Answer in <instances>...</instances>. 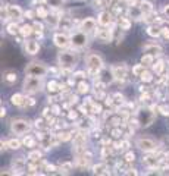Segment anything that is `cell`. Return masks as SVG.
Listing matches in <instances>:
<instances>
[{"mask_svg": "<svg viewBox=\"0 0 169 176\" xmlns=\"http://www.w3.org/2000/svg\"><path fill=\"white\" fill-rule=\"evenodd\" d=\"M59 66L63 72H71L75 69L78 63V56L75 52H71V50H65V52L59 53Z\"/></svg>", "mask_w": 169, "mask_h": 176, "instance_id": "1", "label": "cell"}, {"mask_svg": "<svg viewBox=\"0 0 169 176\" xmlns=\"http://www.w3.org/2000/svg\"><path fill=\"white\" fill-rule=\"evenodd\" d=\"M85 65H87V73L91 76H97L105 69V62L97 53H88L85 56Z\"/></svg>", "mask_w": 169, "mask_h": 176, "instance_id": "2", "label": "cell"}, {"mask_svg": "<svg viewBox=\"0 0 169 176\" xmlns=\"http://www.w3.org/2000/svg\"><path fill=\"white\" fill-rule=\"evenodd\" d=\"M44 82H43V76H31L27 75L24 79V91L27 94H35L38 91L43 90Z\"/></svg>", "mask_w": 169, "mask_h": 176, "instance_id": "3", "label": "cell"}, {"mask_svg": "<svg viewBox=\"0 0 169 176\" xmlns=\"http://www.w3.org/2000/svg\"><path fill=\"white\" fill-rule=\"evenodd\" d=\"M156 112L153 107H143L137 112V119H138V123H140L141 128H147L150 125L155 122L156 119Z\"/></svg>", "mask_w": 169, "mask_h": 176, "instance_id": "4", "label": "cell"}, {"mask_svg": "<svg viewBox=\"0 0 169 176\" xmlns=\"http://www.w3.org/2000/svg\"><path fill=\"white\" fill-rule=\"evenodd\" d=\"M31 128H33V123L22 118L13 119L10 122V132L13 135H27L31 131Z\"/></svg>", "mask_w": 169, "mask_h": 176, "instance_id": "5", "label": "cell"}, {"mask_svg": "<svg viewBox=\"0 0 169 176\" xmlns=\"http://www.w3.org/2000/svg\"><path fill=\"white\" fill-rule=\"evenodd\" d=\"M49 73V68L43 62H31L25 68V75L31 76H44Z\"/></svg>", "mask_w": 169, "mask_h": 176, "instance_id": "6", "label": "cell"}, {"mask_svg": "<svg viewBox=\"0 0 169 176\" xmlns=\"http://www.w3.org/2000/svg\"><path fill=\"white\" fill-rule=\"evenodd\" d=\"M135 147L138 150H141L143 153H155L159 145H157V143L155 139L149 138V137H140L135 141Z\"/></svg>", "mask_w": 169, "mask_h": 176, "instance_id": "7", "label": "cell"}, {"mask_svg": "<svg viewBox=\"0 0 169 176\" xmlns=\"http://www.w3.org/2000/svg\"><path fill=\"white\" fill-rule=\"evenodd\" d=\"M87 44H88L87 33H84L82 29L71 34V46H74V48H82Z\"/></svg>", "mask_w": 169, "mask_h": 176, "instance_id": "8", "label": "cell"}, {"mask_svg": "<svg viewBox=\"0 0 169 176\" xmlns=\"http://www.w3.org/2000/svg\"><path fill=\"white\" fill-rule=\"evenodd\" d=\"M96 34V38H99L101 43H110L113 37H115V29H110L109 27H101L99 25L97 29L94 31Z\"/></svg>", "mask_w": 169, "mask_h": 176, "instance_id": "9", "label": "cell"}, {"mask_svg": "<svg viewBox=\"0 0 169 176\" xmlns=\"http://www.w3.org/2000/svg\"><path fill=\"white\" fill-rule=\"evenodd\" d=\"M112 73H113V78L116 81L124 82L126 79V75H128V66L125 63H115L113 66L110 68Z\"/></svg>", "mask_w": 169, "mask_h": 176, "instance_id": "10", "label": "cell"}, {"mask_svg": "<svg viewBox=\"0 0 169 176\" xmlns=\"http://www.w3.org/2000/svg\"><path fill=\"white\" fill-rule=\"evenodd\" d=\"M53 43L60 50H65L71 46V35H68L65 33H56L53 35Z\"/></svg>", "mask_w": 169, "mask_h": 176, "instance_id": "11", "label": "cell"}, {"mask_svg": "<svg viewBox=\"0 0 169 176\" xmlns=\"http://www.w3.org/2000/svg\"><path fill=\"white\" fill-rule=\"evenodd\" d=\"M97 27H99L97 19L91 18V16H88V18H85V19H82L81 24H79V29H82L84 33H87V34L94 33V31L97 29Z\"/></svg>", "mask_w": 169, "mask_h": 176, "instance_id": "12", "label": "cell"}, {"mask_svg": "<svg viewBox=\"0 0 169 176\" xmlns=\"http://www.w3.org/2000/svg\"><path fill=\"white\" fill-rule=\"evenodd\" d=\"M6 9H8V15H9V18L15 22H18L22 19V16H25V12L21 9L18 5H9L6 6Z\"/></svg>", "mask_w": 169, "mask_h": 176, "instance_id": "13", "label": "cell"}, {"mask_svg": "<svg viewBox=\"0 0 169 176\" xmlns=\"http://www.w3.org/2000/svg\"><path fill=\"white\" fill-rule=\"evenodd\" d=\"M113 18H115V15L112 13V12H109V10H101L100 13H99V16H97V22L101 27H110L113 24Z\"/></svg>", "mask_w": 169, "mask_h": 176, "instance_id": "14", "label": "cell"}, {"mask_svg": "<svg viewBox=\"0 0 169 176\" xmlns=\"http://www.w3.org/2000/svg\"><path fill=\"white\" fill-rule=\"evenodd\" d=\"M24 50H25V53H27V54H29V56H35V54L40 52V44H38V41H37V40H33V38L25 40Z\"/></svg>", "mask_w": 169, "mask_h": 176, "instance_id": "15", "label": "cell"}, {"mask_svg": "<svg viewBox=\"0 0 169 176\" xmlns=\"http://www.w3.org/2000/svg\"><path fill=\"white\" fill-rule=\"evenodd\" d=\"M12 169H13V175L16 173H22L21 170H25L27 169V162H25L24 157H16L12 160Z\"/></svg>", "mask_w": 169, "mask_h": 176, "instance_id": "16", "label": "cell"}, {"mask_svg": "<svg viewBox=\"0 0 169 176\" xmlns=\"http://www.w3.org/2000/svg\"><path fill=\"white\" fill-rule=\"evenodd\" d=\"M18 79V75H16V72L12 71V69H8V71L3 72V82H5L6 85H13L15 82Z\"/></svg>", "mask_w": 169, "mask_h": 176, "instance_id": "17", "label": "cell"}, {"mask_svg": "<svg viewBox=\"0 0 169 176\" xmlns=\"http://www.w3.org/2000/svg\"><path fill=\"white\" fill-rule=\"evenodd\" d=\"M138 9L141 10V13L147 16V15L153 13V3L149 2V0H141L140 3H138Z\"/></svg>", "mask_w": 169, "mask_h": 176, "instance_id": "18", "label": "cell"}, {"mask_svg": "<svg viewBox=\"0 0 169 176\" xmlns=\"http://www.w3.org/2000/svg\"><path fill=\"white\" fill-rule=\"evenodd\" d=\"M146 33L153 38L162 37V28H160L157 24H149V27H147V29H146Z\"/></svg>", "mask_w": 169, "mask_h": 176, "instance_id": "19", "label": "cell"}, {"mask_svg": "<svg viewBox=\"0 0 169 176\" xmlns=\"http://www.w3.org/2000/svg\"><path fill=\"white\" fill-rule=\"evenodd\" d=\"M143 52L144 53H150V54H155V56H162V47L157 46V44H146L144 47H143Z\"/></svg>", "mask_w": 169, "mask_h": 176, "instance_id": "20", "label": "cell"}, {"mask_svg": "<svg viewBox=\"0 0 169 176\" xmlns=\"http://www.w3.org/2000/svg\"><path fill=\"white\" fill-rule=\"evenodd\" d=\"M25 97L24 94H21V93H16V94H13L12 97H10V103H12V106H15V107H21L22 109V106H24L25 103Z\"/></svg>", "mask_w": 169, "mask_h": 176, "instance_id": "21", "label": "cell"}, {"mask_svg": "<svg viewBox=\"0 0 169 176\" xmlns=\"http://www.w3.org/2000/svg\"><path fill=\"white\" fill-rule=\"evenodd\" d=\"M131 19L128 16H118V28L122 29V31H128L131 28Z\"/></svg>", "mask_w": 169, "mask_h": 176, "instance_id": "22", "label": "cell"}, {"mask_svg": "<svg viewBox=\"0 0 169 176\" xmlns=\"http://www.w3.org/2000/svg\"><path fill=\"white\" fill-rule=\"evenodd\" d=\"M93 173L96 175H110V169L106 163H100V164H96L93 167Z\"/></svg>", "mask_w": 169, "mask_h": 176, "instance_id": "23", "label": "cell"}, {"mask_svg": "<svg viewBox=\"0 0 169 176\" xmlns=\"http://www.w3.org/2000/svg\"><path fill=\"white\" fill-rule=\"evenodd\" d=\"M91 91V85L85 81H79L77 84V93L78 94H88Z\"/></svg>", "mask_w": 169, "mask_h": 176, "instance_id": "24", "label": "cell"}, {"mask_svg": "<svg viewBox=\"0 0 169 176\" xmlns=\"http://www.w3.org/2000/svg\"><path fill=\"white\" fill-rule=\"evenodd\" d=\"M22 144H24L27 148H34V147H37V138L33 137V135H24Z\"/></svg>", "mask_w": 169, "mask_h": 176, "instance_id": "25", "label": "cell"}, {"mask_svg": "<svg viewBox=\"0 0 169 176\" xmlns=\"http://www.w3.org/2000/svg\"><path fill=\"white\" fill-rule=\"evenodd\" d=\"M155 60H156V56H155V54H150V53H144V54H143V57H141V63H143L146 68H147V66H153Z\"/></svg>", "mask_w": 169, "mask_h": 176, "instance_id": "26", "label": "cell"}, {"mask_svg": "<svg viewBox=\"0 0 169 176\" xmlns=\"http://www.w3.org/2000/svg\"><path fill=\"white\" fill-rule=\"evenodd\" d=\"M19 34L24 38L31 37V35L34 34V27H33V25H28V24L22 25V27H19Z\"/></svg>", "mask_w": 169, "mask_h": 176, "instance_id": "27", "label": "cell"}, {"mask_svg": "<svg viewBox=\"0 0 169 176\" xmlns=\"http://www.w3.org/2000/svg\"><path fill=\"white\" fill-rule=\"evenodd\" d=\"M6 33L9 34V35H18L19 34V25H18V22H10V24L6 25Z\"/></svg>", "mask_w": 169, "mask_h": 176, "instance_id": "28", "label": "cell"}, {"mask_svg": "<svg viewBox=\"0 0 169 176\" xmlns=\"http://www.w3.org/2000/svg\"><path fill=\"white\" fill-rule=\"evenodd\" d=\"M41 157H43V151L41 150H31V151L28 153V158L29 162H38V160H41Z\"/></svg>", "mask_w": 169, "mask_h": 176, "instance_id": "29", "label": "cell"}, {"mask_svg": "<svg viewBox=\"0 0 169 176\" xmlns=\"http://www.w3.org/2000/svg\"><path fill=\"white\" fill-rule=\"evenodd\" d=\"M153 72H155L156 75H162V73H163V71H165V62L163 60H156L155 63H153Z\"/></svg>", "mask_w": 169, "mask_h": 176, "instance_id": "30", "label": "cell"}, {"mask_svg": "<svg viewBox=\"0 0 169 176\" xmlns=\"http://www.w3.org/2000/svg\"><path fill=\"white\" fill-rule=\"evenodd\" d=\"M46 88H47V91L50 93V94H56V93L60 91V84L56 82V81H50V82H47Z\"/></svg>", "mask_w": 169, "mask_h": 176, "instance_id": "31", "label": "cell"}, {"mask_svg": "<svg viewBox=\"0 0 169 176\" xmlns=\"http://www.w3.org/2000/svg\"><path fill=\"white\" fill-rule=\"evenodd\" d=\"M8 144H9V150H19L24 144H22V141H21L19 138H12L8 141Z\"/></svg>", "mask_w": 169, "mask_h": 176, "instance_id": "32", "label": "cell"}, {"mask_svg": "<svg viewBox=\"0 0 169 176\" xmlns=\"http://www.w3.org/2000/svg\"><path fill=\"white\" fill-rule=\"evenodd\" d=\"M153 75H155V72H150V71H147V69H146V71L140 75V79L143 82H146V84H149V82L153 81Z\"/></svg>", "mask_w": 169, "mask_h": 176, "instance_id": "33", "label": "cell"}, {"mask_svg": "<svg viewBox=\"0 0 169 176\" xmlns=\"http://www.w3.org/2000/svg\"><path fill=\"white\" fill-rule=\"evenodd\" d=\"M90 112H91L93 114H101V112H103V107H101V104L99 103V101H93V104L90 106Z\"/></svg>", "mask_w": 169, "mask_h": 176, "instance_id": "34", "label": "cell"}, {"mask_svg": "<svg viewBox=\"0 0 169 176\" xmlns=\"http://www.w3.org/2000/svg\"><path fill=\"white\" fill-rule=\"evenodd\" d=\"M35 13H37V16H38V18H41V19H47V16L50 15V13H49V10L44 8V5L38 6V8L35 9Z\"/></svg>", "mask_w": 169, "mask_h": 176, "instance_id": "35", "label": "cell"}, {"mask_svg": "<svg viewBox=\"0 0 169 176\" xmlns=\"http://www.w3.org/2000/svg\"><path fill=\"white\" fill-rule=\"evenodd\" d=\"M146 71V66L143 65V63H138V65H135V66H132V75L134 76H140L143 72Z\"/></svg>", "mask_w": 169, "mask_h": 176, "instance_id": "36", "label": "cell"}, {"mask_svg": "<svg viewBox=\"0 0 169 176\" xmlns=\"http://www.w3.org/2000/svg\"><path fill=\"white\" fill-rule=\"evenodd\" d=\"M33 106H35V98L29 94V95H27V98H25V103H24V106H22V109H28V107H33Z\"/></svg>", "mask_w": 169, "mask_h": 176, "instance_id": "37", "label": "cell"}, {"mask_svg": "<svg viewBox=\"0 0 169 176\" xmlns=\"http://www.w3.org/2000/svg\"><path fill=\"white\" fill-rule=\"evenodd\" d=\"M72 167H74V164L71 162H63L60 164V167H59V170L63 172V173H68L69 170H72Z\"/></svg>", "mask_w": 169, "mask_h": 176, "instance_id": "38", "label": "cell"}, {"mask_svg": "<svg viewBox=\"0 0 169 176\" xmlns=\"http://www.w3.org/2000/svg\"><path fill=\"white\" fill-rule=\"evenodd\" d=\"M110 135L112 137H113V138H121L122 135H124V132H122L121 131V126H113V128H112V131H110Z\"/></svg>", "mask_w": 169, "mask_h": 176, "instance_id": "39", "label": "cell"}, {"mask_svg": "<svg viewBox=\"0 0 169 176\" xmlns=\"http://www.w3.org/2000/svg\"><path fill=\"white\" fill-rule=\"evenodd\" d=\"M156 110L159 112L162 116H169V107L165 104H159L157 107H156Z\"/></svg>", "mask_w": 169, "mask_h": 176, "instance_id": "40", "label": "cell"}, {"mask_svg": "<svg viewBox=\"0 0 169 176\" xmlns=\"http://www.w3.org/2000/svg\"><path fill=\"white\" fill-rule=\"evenodd\" d=\"M113 97V103H116V104H125V100H124V95L119 94V93H116V94L112 95Z\"/></svg>", "mask_w": 169, "mask_h": 176, "instance_id": "41", "label": "cell"}, {"mask_svg": "<svg viewBox=\"0 0 169 176\" xmlns=\"http://www.w3.org/2000/svg\"><path fill=\"white\" fill-rule=\"evenodd\" d=\"M124 160H125L126 163H132L135 160V154L132 151H130V150H128V151L125 153V156H124Z\"/></svg>", "mask_w": 169, "mask_h": 176, "instance_id": "42", "label": "cell"}, {"mask_svg": "<svg viewBox=\"0 0 169 176\" xmlns=\"http://www.w3.org/2000/svg\"><path fill=\"white\" fill-rule=\"evenodd\" d=\"M50 112H52L54 116H59V114H60V112H62V109H60L58 104H52V106H50Z\"/></svg>", "mask_w": 169, "mask_h": 176, "instance_id": "43", "label": "cell"}, {"mask_svg": "<svg viewBox=\"0 0 169 176\" xmlns=\"http://www.w3.org/2000/svg\"><path fill=\"white\" fill-rule=\"evenodd\" d=\"M68 118H69L71 120H75V122H77V119H78V112H77V110H69V112H68Z\"/></svg>", "mask_w": 169, "mask_h": 176, "instance_id": "44", "label": "cell"}, {"mask_svg": "<svg viewBox=\"0 0 169 176\" xmlns=\"http://www.w3.org/2000/svg\"><path fill=\"white\" fill-rule=\"evenodd\" d=\"M160 28H162V38L169 41V28L168 27H160Z\"/></svg>", "mask_w": 169, "mask_h": 176, "instance_id": "45", "label": "cell"}, {"mask_svg": "<svg viewBox=\"0 0 169 176\" xmlns=\"http://www.w3.org/2000/svg\"><path fill=\"white\" fill-rule=\"evenodd\" d=\"M124 2H125V5L128 6V8H135V6L140 3L138 0H124Z\"/></svg>", "mask_w": 169, "mask_h": 176, "instance_id": "46", "label": "cell"}, {"mask_svg": "<svg viewBox=\"0 0 169 176\" xmlns=\"http://www.w3.org/2000/svg\"><path fill=\"white\" fill-rule=\"evenodd\" d=\"M33 27H34V31H40V33H43L44 31V25L40 24V22H34Z\"/></svg>", "mask_w": 169, "mask_h": 176, "instance_id": "47", "label": "cell"}, {"mask_svg": "<svg viewBox=\"0 0 169 176\" xmlns=\"http://www.w3.org/2000/svg\"><path fill=\"white\" fill-rule=\"evenodd\" d=\"M121 148L125 150V151H128L130 150V141L128 139H121Z\"/></svg>", "mask_w": 169, "mask_h": 176, "instance_id": "48", "label": "cell"}, {"mask_svg": "<svg viewBox=\"0 0 169 176\" xmlns=\"http://www.w3.org/2000/svg\"><path fill=\"white\" fill-rule=\"evenodd\" d=\"M78 110H79L82 114H85V116H87V114H88V110H90V109H88L87 106H85V103H84V104H81L79 107H78Z\"/></svg>", "mask_w": 169, "mask_h": 176, "instance_id": "49", "label": "cell"}, {"mask_svg": "<svg viewBox=\"0 0 169 176\" xmlns=\"http://www.w3.org/2000/svg\"><path fill=\"white\" fill-rule=\"evenodd\" d=\"M35 16H37V13L33 12V10H27V12H25V18L27 19H34Z\"/></svg>", "mask_w": 169, "mask_h": 176, "instance_id": "50", "label": "cell"}, {"mask_svg": "<svg viewBox=\"0 0 169 176\" xmlns=\"http://www.w3.org/2000/svg\"><path fill=\"white\" fill-rule=\"evenodd\" d=\"M72 76L74 78H79V79H82L84 76H87V73H85V72H75Z\"/></svg>", "mask_w": 169, "mask_h": 176, "instance_id": "51", "label": "cell"}, {"mask_svg": "<svg viewBox=\"0 0 169 176\" xmlns=\"http://www.w3.org/2000/svg\"><path fill=\"white\" fill-rule=\"evenodd\" d=\"M163 15L166 16V18H169V5H165V8H163Z\"/></svg>", "mask_w": 169, "mask_h": 176, "instance_id": "52", "label": "cell"}, {"mask_svg": "<svg viewBox=\"0 0 169 176\" xmlns=\"http://www.w3.org/2000/svg\"><path fill=\"white\" fill-rule=\"evenodd\" d=\"M125 173H126V175H137L138 172L135 170V169H130V170H128V172H125Z\"/></svg>", "mask_w": 169, "mask_h": 176, "instance_id": "53", "label": "cell"}, {"mask_svg": "<svg viewBox=\"0 0 169 176\" xmlns=\"http://www.w3.org/2000/svg\"><path fill=\"white\" fill-rule=\"evenodd\" d=\"M93 133H94V135H93L94 138H100V137H101V135H100V131H99V129H97V131L94 129V132H93Z\"/></svg>", "mask_w": 169, "mask_h": 176, "instance_id": "54", "label": "cell"}, {"mask_svg": "<svg viewBox=\"0 0 169 176\" xmlns=\"http://www.w3.org/2000/svg\"><path fill=\"white\" fill-rule=\"evenodd\" d=\"M0 116H2V118H5L6 116V109L5 107H2V110H0Z\"/></svg>", "mask_w": 169, "mask_h": 176, "instance_id": "55", "label": "cell"}, {"mask_svg": "<svg viewBox=\"0 0 169 176\" xmlns=\"http://www.w3.org/2000/svg\"><path fill=\"white\" fill-rule=\"evenodd\" d=\"M168 68H169V62H168Z\"/></svg>", "mask_w": 169, "mask_h": 176, "instance_id": "56", "label": "cell"}]
</instances>
